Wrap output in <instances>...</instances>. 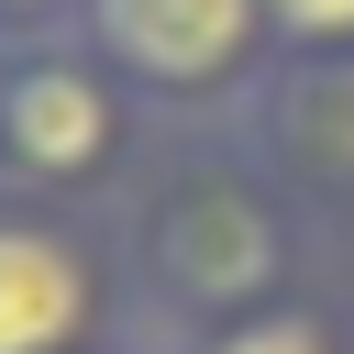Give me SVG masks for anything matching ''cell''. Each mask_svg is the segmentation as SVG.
<instances>
[{"instance_id": "6", "label": "cell", "mask_w": 354, "mask_h": 354, "mask_svg": "<svg viewBox=\"0 0 354 354\" xmlns=\"http://www.w3.org/2000/svg\"><path fill=\"white\" fill-rule=\"evenodd\" d=\"M155 354H354V332H343L321 299H288V310H254V321H221V332L155 343Z\"/></svg>"}, {"instance_id": "3", "label": "cell", "mask_w": 354, "mask_h": 354, "mask_svg": "<svg viewBox=\"0 0 354 354\" xmlns=\"http://www.w3.org/2000/svg\"><path fill=\"white\" fill-rule=\"evenodd\" d=\"M77 44L166 122V133H221L277 66L266 0H88Z\"/></svg>"}, {"instance_id": "4", "label": "cell", "mask_w": 354, "mask_h": 354, "mask_svg": "<svg viewBox=\"0 0 354 354\" xmlns=\"http://www.w3.org/2000/svg\"><path fill=\"white\" fill-rule=\"evenodd\" d=\"M144 343L111 210L0 188V354H122Z\"/></svg>"}, {"instance_id": "1", "label": "cell", "mask_w": 354, "mask_h": 354, "mask_svg": "<svg viewBox=\"0 0 354 354\" xmlns=\"http://www.w3.org/2000/svg\"><path fill=\"white\" fill-rule=\"evenodd\" d=\"M111 243H122L144 343H188V332L288 310V299H310V266H321V221L277 188V166L232 122L166 133L144 155V177L122 188Z\"/></svg>"}, {"instance_id": "2", "label": "cell", "mask_w": 354, "mask_h": 354, "mask_svg": "<svg viewBox=\"0 0 354 354\" xmlns=\"http://www.w3.org/2000/svg\"><path fill=\"white\" fill-rule=\"evenodd\" d=\"M155 144H166V122L77 33L0 44V188L66 199V210H122V188L144 177Z\"/></svg>"}, {"instance_id": "9", "label": "cell", "mask_w": 354, "mask_h": 354, "mask_svg": "<svg viewBox=\"0 0 354 354\" xmlns=\"http://www.w3.org/2000/svg\"><path fill=\"white\" fill-rule=\"evenodd\" d=\"M122 354H155V343H122Z\"/></svg>"}, {"instance_id": "8", "label": "cell", "mask_w": 354, "mask_h": 354, "mask_svg": "<svg viewBox=\"0 0 354 354\" xmlns=\"http://www.w3.org/2000/svg\"><path fill=\"white\" fill-rule=\"evenodd\" d=\"M88 0H0V44H33V33H77Z\"/></svg>"}, {"instance_id": "7", "label": "cell", "mask_w": 354, "mask_h": 354, "mask_svg": "<svg viewBox=\"0 0 354 354\" xmlns=\"http://www.w3.org/2000/svg\"><path fill=\"white\" fill-rule=\"evenodd\" d=\"M277 55H354V0H266Z\"/></svg>"}, {"instance_id": "5", "label": "cell", "mask_w": 354, "mask_h": 354, "mask_svg": "<svg viewBox=\"0 0 354 354\" xmlns=\"http://www.w3.org/2000/svg\"><path fill=\"white\" fill-rule=\"evenodd\" d=\"M232 133L277 166V188L321 232L354 221V55H277Z\"/></svg>"}]
</instances>
